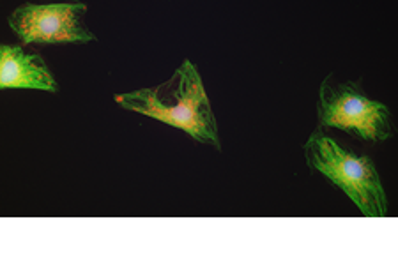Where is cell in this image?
<instances>
[{"label": "cell", "mask_w": 398, "mask_h": 265, "mask_svg": "<svg viewBox=\"0 0 398 265\" xmlns=\"http://www.w3.org/2000/svg\"><path fill=\"white\" fill-rule=\"evenodd\" d=\"M304 159L312 172L342 189L363 216L384 217L387 214L386 191L368 156L343 149L319 127L304 143Z\"/></svg>", "instance_id": "7a4b0ae2"}, {"label": "cell", "mask_w": 398, "mask_h": 265, "mask_svg": "<svg viewBox=\"0 0 398 265\" xmlns=\"http://www.w3.org/2000/svg\"><path fill=\"white\" fill-rule=\"evenodd\" d=\"M0 89H36L55 92V78L45 60L20 46L0 45Z\"/></svg>", "instance_id": "5b68a950"}, {"label": "cell", "mask_w": 398, "mask_h": 265, "mask_svg": "<svg viewBox=\"0 0 398 265\" xmlns=\"http://www.w3.org/2000/svg\"><path fill=\"white\" fill-rule=\"evenodd\" d=\"M82 2L25 4L9 15L8 23L23 45H85L96 36L87 29Z\"/></svg>", "instance_id": "277c9868"}, {"label": "cell", "mask_w": 398, "mask_h": 265, "mask_svg": "<svg viewBox=\"0 0 398 265\" xmlns=\"http://www.w3.org/2000/svg\"><path fill=\"white\" fill-rule=\"evenodd\" d=\"M319 127L345 131L364 142L380 143L393 135L391 112L384 103L370 99L356 83L322 82L317 103Z\"/></svg>", "instance_id": "3957f363"}, {"label": "cell", "mask_w": 398, "mask_h": 265, "mask_svg": "<svg viewBox=\"0 0 398 265\" xmlns=\"http://www.w3.org/2000/svg\"><path fill=\"white\" fill-rule=\"evenodd\" d=\"M124 110L184 131L195 142L220 149L218 122L198 68L186 59L168 82L115 96Z\"/></svg>", "instance_id": "6da1fadb"}]
</instances>
